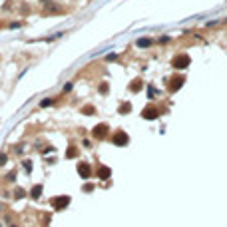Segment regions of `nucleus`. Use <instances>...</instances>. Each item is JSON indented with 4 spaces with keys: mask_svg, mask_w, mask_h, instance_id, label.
Instances as JSON below:
<instances>
[{
    "mask_svg": "<svg viewBox=\"0 0 227 227\" xmlns=\"http://www.w3.org/2000/svg\"><path fill=\"white\" fill-rule=\"evenodd\" d=\"M189 64H191V58L187 56V54H177V56L171 58V66L175 70H185Z\"/></svg>",
    "mask_w": 227,
    "mask_h": 227,
    "instance_id": "f257e3e1",
    "label": "nucleus"
},
{
    "mask_svg": "<svg viewBox=\"0 0 227 227\" xmlns=\"http://www.w3.org/2000/svg\"><path fill=\"white\" fill-rule=\"evenodd\" d=\"M112 142H114V146H118V148H124V146H128L130 144V136L125 134L124 130H118L116 134L112 136Z\"/></svg>",
    "mask_w": 227,
    "mask_h": 227,
    "instance_id": "f03ea898",
    "label": "nucleus"
},
{
    "mask_svg": "<svg viewBox=\"0 0 227 227\" xmlns=\"http://www.w3.org/2000/svg\"><path fill=\"white\" fill-rule=\"evenodd\" d=\"M159 116H161V110H158V108L151 106V104L142 110V118H144V120H149V122H151V120H158Z\"/></svg>",
    "mask_w": 227,
    "mask_h": 227,
    "instance_id": "7ed1b4c3",
    "label": "nucleus"
},
{
    "mask_svg": "<svg viewBox=\"0 0 227 227\" xmlns=\"http://www.w3.org/2000/svg\"><path fill=\"white\" fill-rule=\"evenodd\" d=\"M52 207L56 209V211H62V209H66L70 205V197L68 195H58V197H52Z\"/></svg>",
    "mask_w": 227,
    "mask_h": 227,
    "instance_id": "20e7f679",
    "label": "nucleus"
},
{
    "mask_svg": "<svg viewBox=\"0 0 227 227\" xmlns=\"http://www.w3.org/2000/svg\"><path fill=\"white\" fill-rule=\"evenodd\" d=\"M76 170H78V175L82 177V179H90L92 177V165L88 163V161H78Z\"/></svg>",
    "mask_w": 227,
    "mask_h": 227,
    "instance_id": "39448f33",
    "label": "nucleus"
},
{
    "mask_svg": "<svg viewBox=\"0 0 227 227\" xmlns=\"http://www.w3.org/2000/svg\"><path fill=\"white\" fill-rule=\"evenodd\" d=\"M108 134H110V128H108V124H98L94 130H92V136L96 137V139H106V137H108Z\"/></svg>",
    "mask_w": 227,
    "mask_h": 227,
    "instance_id": "423d86ee",
    "label": "nucleus"
},
{
    "mask_svg": "<svg viewBox=\"0 0 227 227\" xmlns=\"http://www.w3.org/2000/svg\"><path fill=\"white\" fill-rule=\"evenodd\" d=\"M183 84H185V78L183 76H175V78H171L167 82V90L173 94V92H177L179 88H183Z\"/></svg>",
    "mask_w": 227,
    "mask_h": 227,
    "instance_id": "0eeeda50",
    "label": "nucleus"
},
{
    "mask_svg": "<svg viewBox=\"0 0 227 227\" xmlns=\"http://www.w3.org/2000/svg\"><path fill=\"white\" fill-rule=\"evenodd\" d=\"M96 177L106 181V179H110V177H112V170H110L108 165H100V167H98V171H96Z\"/></svg>",
    "mask_w": 227,
    "mask_h": 227,
    "instance_id": "6e6552de",
    "label": "nucleus"
},
{
    "mask_svg": "<svg viewBox=\"0 0 227 227\" xmlns=\"http://www.w3.org/2000/svg\"><path fill=\"white\" fill-rule=\"evenodd\" d=\"M142 88H144V82L137 78V80H134L132 84H130V90L134 92V94H137V92H142Z\"/></svg>",
    "mask_w": 227,
    "mask_h": 227,
    "instance_id": "1a4fd4ad",
    "label": "nucleus"
},
{
    "mask_svg": "<svg viewBox=\"0 0 227 227\" xmlns=\"http://www.w3.org/2000/svg\"><path fill=\"white\" fill-rule=\"evenodd\" d=\"M151 44H153V40H151V38H139V40L136 42L137 48H149Z\"/></svg>",
    "mask_w": 227,
    "mask_h": 227,
    "instance_id": "9d476101",
    "label": "nucleus"
},
{
    "mask_svg": "<svg viewBox=\"0 0 227 227\" xmlns=\"http://www.w3.org/2000/svg\"><path fill=\"white\" fill-rule=\"evenodd\" d=\"M42 189H44L42 185H34V187H32V191H30V195H32L34 199H38V197L42 195Z\"/></svg>",
    "mask_w": 227,
    "mask_h": 227,
    "instance_id": "9b49d317",
    "label": "nucleus"
},
{
    "mask_svg": "<svg viewBox=\"0 0 227 227\" xmlns=\"http://www.w3.org/2000/svg\"><path fill=\"white\" fill-rule=\"evenodd\" d=\"M130 112H132V104L130 102H125V104L120 106V114H122V116H125V114H130Z\"/></svg>",
    "mask_w": 227,
    "mask_h": 227,
    "instance_id": "f8f14e48",
    "label": "nucleus"
},
{
    "mask_svg": "<svg viewBox=\"0 0 227 227\" xmlns=\"http://www.w3.org/2000/svg\"><path fill=\"white\" fill-rule=\"evenodd\" d=\"M66 158H78V148H74V146H72V148H68V151H66Z\"/></svg>",
    "mask_w": 227,
    "mask_h": 227,
    "instance_id": "ddd939ff",
    "label": "nucleus"
},
{
    "mask_svg": "<svg viewBox=\"0 0 227 227\" xmlns=\"http://www.w3.org/2000/svg\"><path fill=\"white\" fill-rule=\"evenodd\" d=\"M82 114H86V116H94V114H96V108H94V106H84V108H82Z\"/></svg>",
    "mask_w": 227,
    "mask_h": 227,
    "instance_id": "4468645a",
    "label": "nucleus"
},
{
    "mask_svg": "<svg viewBox=\"0 0 227 227\" xmlns=\"http://www.w3.org/2000/svg\"><path fill=\"white\" fill-rule=\"evenodd\" d=\"M98 90H100V94H108V92H110V86H108V82H102Z\"/></svg>",
    "mask_w": 227,
    "mask_h": 227,
    "instance_id": "2eb2a0df",
    "label": "nucleus"
},
{
    "mask_svg": "<svg viewBox=\"0 0 227 227\" xmlns=\"http://www.w3.org/2000/svg\"><path fill=\"white\" fill-rule=\"evenodd\" d=\"M52 104H54V98H46V100L40 102V108H48V106H52Z\"/></svg>",
    "mask_w": 227,
    "mask_h": 227,
    "instance_id": "dca6fc26",
    "label": "nucleus"
},
{
    "mask_svg": "<svg viewBox=\"0 0 227 227\" xmlns=\"http://www.w3.org/2000/svg\"><path fill=\"white\" fill-rule=\"evenodd\" d=\"M156 94H158L156 88H153V86H148V98H149V100H153V98H156Z\"/></svg>",
    "mask_w": 227,
    "mask_h": 227,
    "instance_id": "f3484780",
    "label": "nucleus"
},
{
    "mask_svg": "<svg viewBox=\"0 0 227 227\" xmlns=\"http://www.w3.org/2000/svg\"><path fill=\"white\" fill-rule=\"evenodd\" d=\"M24 195H26V191H24L22 187H16V191H14V197H16V199H20V197H24Z\"/></svg>",
    "mask_w": 227,
    "mask_h": 227,
    "instance_id": "a211bd4d",
    "label": "nucleus"
},
{
    "mask_svg": "<svg viewBox=\"0 0 227 227\" xmlns=\"http://www.w3.org/2000/svg\"><path fill=\"white\" fill-rule=\"evenodd\" d=\"M84 191H86V193L94 191V185H92V183H86V185H84Z\"/></svg>",
    "mask_w": 227,
    "mask_h": 227,
    "instance_id": "6ab92c4d",
    "label": "nucleus"
},
{
    "mask_svg": "<svg viewBox=\"0 0 227 227\" xmlns=\"http://www.w3.org/2000/svg\"><path fill=\"white\" fill-rule=\"evenodd\" d=\"M6 161H8V156H4V153H2V156H0V165H4Z\"/></svg>",
    "mask_w": 227,
    "mask_h": 227,
    "instance_id": "aec40b11",
    "label": "nucleus"
},
{
    "mask_svg": "<svg viewBox=\"0 0 227 227\" xmlns=\"http://www.w3.org/2000/svg\"><path fill=\"white\" fill-rule=\"evenodd\" d=\"M72 88H74V84H72V82H68V84L64 86V92H70V90H72Z\"/></svg>",
    "mask_w": 227,
    "mask_h": 227,
    "instance_id": "412c9836",
    "label": "nucleus"
},
{
    "mask_svg": "<svg viewBox=\"0 0 227 227\" xmlns=\"http://www.w3.org/2000/svg\"><path fill=\"white\" fill-rule=\"evenodd\" d=\"M24 170L30 171V170H32V163H30V161H24Z\"/></svg>",
    "mask_w": 227,
    "mask_h": 227,
    "instance_id": "4be33fe9",
    "label": "nucleus"
},
{
    "mask_svg": "<svg viewBox=\"0 0 227 227\" xmlns=\"http://www.w3.org/2000/svg\"><path fill=\"white\" fill-rule=\"evenodd\" d=\"M82 146H84V148H92V142H90V139H84V142H82Z\"/></svg>",
    "mask_w": 227,
    "mask_h": 227,
    "instance_id": "5701e85b",
    "label": "nucleus"
},
{
    "mask_svg": "<svg viewBox=\"0 0 227 227\" xmlns=\"http://www.w3.org/2000/svg\"><path fill=\"white\" fill-rule=\"evenodd\" d=\"M14 179H16V173L10 171V173H8V181H14Z\"/></svg>",
    "mask_w": 227,
    "mask_h": 227,
    "instance_id": "b1692460",
    "label": "nucleus"
},
{
    "mask_svg": "<svg viewBox=\"0 0 227 227\" xmlns=\"http://www.w3.org/2000/svg\"><path fill=\"white\" fill-rule=\"evenodd\" d=\"M159 42H161V44H165V42H170V36H161V38H159Z\"/></svg>",
    "mask_w": 227,
    "mask_h": 227,
    "instance_id": "393cba45",
    "label": "nucleus"
},
{
    "mask_svg": "<svg viewBox=\"0 0 227 227\" xmlns=\"http://www.w3.org/2000/svg\"><path fill=\"white\" fill-rule=\"evenodd\" d=\"M116 58H118V56H116V54H110V56L106 58V60H108V62H114V60H116Z\"/></svg>",
    "mask_w": 227,
    "mask_h": 227,
    "instance_id": "a878e982",
    "label": "nucleus"
},
{
    "mask_svg": "<svg viewBox=\"0 0 227 227\" xmlns=\"http://www.w3.org/2000/svg\"><path fill=\"white\" fill-rule=\"evenodd\" d=\"M10 227H18V225H10Z\"/></svg>",
    "mask_w": 227,
    "mask_h": 227,
    "instance_id": "bb28decb",
    "label": "nucleus"
}]
</instances>
